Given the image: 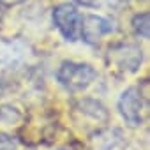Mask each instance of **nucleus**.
<instances>
[{
    "instance_id": "1",
    "label": "nucleus",
    "mask_w": 150,
    "mask_h": 150,
    "mask_svg": "<svg viewBox=\"0 0 150 150\" xmlns=\"http://www.w3.org/2000/svg\"><path fill=\"white\" fill-rule=\"evenodd\" d=\"M96 76H97V71L90 64L72 62V60L62 62L60 69L57 71L58 83L71 92H78V90L87 88L96 80Z\"/></svg>"
},
{
    "instance_id": "2",
    "label": "nucleus",
    "mask_w": 150,
    "mask_h": 150,
    "mask_svg": "<svg viewBox=\"0 0 150 150\" xmlns=\"http://www.w3.org/2000/svg\"><path fill=\"white\" fill-rule=\"evenodd\" d=\"M80 13L72 4H58L53 9V23L65 41H76L80 32Z\"/></svg>"
},
{
    "instance_id": "3",
    "label": "nucleus",
    "mask_w": 150,
    "mask_h": 150,
    "mask_svg": "<svg viewBox=\"0 0 150 150\" xmlns=\"http://www.w3.org/2000/svg\"><path fill=\"white\" fill-rule=\"evenodd\" d=\"M118 111L122 115V118L132 125V127H138L141 125L143 122V113H145V104H143V97H141V92L136 88V87H131L127 88L120 99H118Z\"/></svg>"
},
{
    "instance_id": "4",
    "label": "nucleus",
    "mask_w": 150,
    "mask_h": 150,
    "mask_svg": "<svg viewBox=\"0 0 150 150\" xmlns=\"http://www.w3.org/2000/svg\"><path fill=\"white\" fill-rule=\"evenodd\" d=\"M81 25H80V34L83 37L85 42L88 44H96L103 35L110 34L113 30V25L110 20L103 18V16H96V14H85L83 18H80Z\"/></svg>"
},
{
    "instance_id": "5",
    "label": "nucleus",
    "mask_w": 150,
    "mask_h": 150,
    "mask_svg": "<svg viewBox=\"0 0 150 150\" xmlns=\"http://www.w3.org/2000/svg\"><path fill=\"white\" fill-rule=\"evenodd\" d=\"M118 55V65L122 69H127L129 72H134L139 65H141V50L132 46V44H127V46H120L117 51Z\"/></svg>"
},
{
    "instance_id": "6",
    "label": "nucleus",
    "mask_w": 150,
    "mask_h": 150,
    "mask_svg": "<svg viewBox=\"0 0 150 150\" xmlns=\"http://www.w3.org/2000/svg\"><path fill=\"white\" fill-rule=\"evenodd\" d=\"M132 30L138 37L148 39L150 37V14L148 13H139L132 18Z\"/></svg>"
},
{
    "instance_id": "7",
    "label": "nucleus",
    "mask_w": 150,
    "mask_h": 150,
    "mask_svg": "<svg viewBox=\"0 0 150 150\" xmlns=\"http://www.w3.org/2000/svg\"><path fill=\"white\" fill-rule=\"evenodd\" d=\"M74 2L80 4V6H85V7H97L99 6L97 0H74Z\"/></svg>"
},
{
    "instance_id": "8",
    "label": "nucleus",
    "mask_w": 150,
    "mask_h": 150,
    "mask_svg": "<svg viewBox=\"0 0 150 150\" xmlns=\"http://www.w3.org/2000/svg\"><path fill=\"white\" fill-rule=\"evenodd\" d=\"M2 18H4V9H2V6H0V23H2Z\"/></svg>"
}]
</instances>
